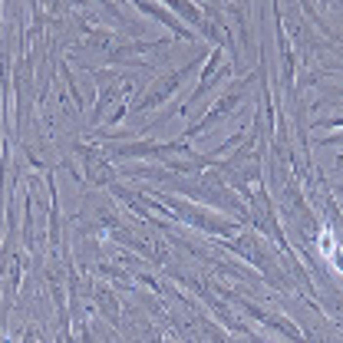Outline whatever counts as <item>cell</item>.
Masks as SVG:
<instances>
[{
	"instance_id": "cell-1",
	"label": "cell",
	"mask_w": 343,
	"mask_h": 343,
	"mask_svg": "<svg viewBox=\"0 0 343 343\" xmlns=\"http://www.w3.org/2000/svg\"><path fill=\"white\" fill-rule=\"evenodd\" d=\"M320 247H323V254H333V238H330L327 231L320 234Z\"/></svg>"
}]
</instances>
